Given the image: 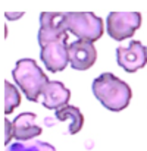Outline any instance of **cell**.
<instances>
[{
	"instance_id": "1",
	"label": "cell",
	"mask_w": 147,
	"mask_h": 151,
	"mask_svg": "<svg viewBox=\"0 0 147 151\" xmlns=\"http://www.w3.org/2000/svg\"><path fill=\"white\" fill-rule=\"evenodd\" d=\"M91 90L94 97L110 111L124 110L133 97L130 85L109 72L101 73L93 81Z\"/></svg>"
},
{
	"instance_id": "2",
	"label": "cell",
	"mask_w": 147,
	"mask_h": 151,
	"mask_svg": "<svg viewBox=\"0 0 147 151\" xmlns=\"http://www.w3.org/2000/svg\"><path fill=\"white\" fill-rule=\"evenodd\" d=\"M12 76L15 84L19 87V90L30 101L38 100L44 87L49 84V78L37 65V62L33 59L18 60L15 69L12 70Z\"/></svg>"
},
{
	"instance_id": "3",
	"label": "cell",
	"mask_w": 147,
	"mask_h": 151,
	"mask_svg": "<svg viewBox=\"0 0 147 151\" xmlns=\"http://www.w3.org/2000/svg\"><path fill=\"white\" fill-rule=\"evenodd\" d=\"M66 29L78 40L94 43L103 35V21L91 12H66Z\"/></svg>"
},
{
	"instance_id": "4",
	"label": "cell",
	"mask_w": 147,
	"mask_h": 151,
	"mask_svg": "<svg viewBox=\"0 0 147 151\" xmlns=\"http://www.w3.org/2000/svg\"><path fill=\"white\" fill-rule=\"evenodd\" d=\"M107 34L116 40L122 41L134 35V32L141 25V15L138 12H110L107 16Z\"/></svg>"
},
{
	"instance_id": "5",
	"label": "cell",
	"mask_w": 147,
	"mask_h": 151,
	"mask_svg": "<svg viewBox=\"0 0 147 151\" xmlns=\"http://www.w3.org/2000/svg\"><path fill=\"white\" fill-rule=\"evenodd\" d=\"M63 37H68L66 12H43L40 15V29H38L40 47Z\"/></svg>"
},
{
	"instance_id": "6",
	"label": "cell",
	"mask_w": 147,
	"mask_h": 151,
	"mask_svg": "<svg viewBox=\"0 0 147 151\" xmlns=\"http://www.w3.org/2000/svg\"><path fill=\"white\" fill-rule=\"evenodd\" d=\"M66 41H68V37H63V38L50 41L47 44L41 46L40 57L50 72H60L68 66L69 63L68 46L69 44H66Z\"/></svg>"
},
{
	"instance_id": "7",
	"label": "cell",
	"mask_w": 147,
	"mask_h": 151,
	"mask_svg": "<svg viewBox=\"0 0 147 151\" xmlns=\"http://www.w3.org/2000/svg\"><path fill=\"white\" fill-rule=\"evenodd\" d=\"M116 62L124 70L130 73L137 72L147 65V47L140 41H131L128 47H118Z\"/></svg>"
},
{
	"instance_id": "8",
	"label": "cell",
	"mask_w": 147,
	"mask_h": 151,
	"mask_svg": "<svg viewBox=\"0 0 147 151\" xmlns=\"http://www.w3.org/2000/svg\"><path fill=\"white\" fill-rule=\"evenodd\" d=\"M68 53H69V63L72 69L77 70H85L90 69L96 59H97V51L93 43L90 41H83L77 40L68 46Z\"/></svg>"
},
{
	"instance_id": "9",
	"label": "cell",
	"mask_w": 147,
	"mask_h": 151,
	"mask_svg": "<svg viewBox=\"0 0 147 151\" xmlns=\"http://www.w3.org/2000/svg\"><path fill=\"white\" fill-rule=\"evenodd\" d=\"M43 106L50 110H59L63 106H68L71 99V91L59 81H49L43 93Z\"/></svg>"
},
{
	"instance_id": "10",
	"label": "cell",
	"mask_w": 147,
	"mask_h": 151,
	"mask_svg": "<svg viewBox=\"0 0 147 151\" xmlns=\"http://www.w3.org/2000/svg\"><path fill=\"white\" fill-rule=\"evenodd\" d=\"M35 114L34 113H21L15 117L13 123V138L19 141H31L34 137H38L41 134V128L35 123Z\"/></svg>"
},
{
	"instance_id": "11",
	"label": "cell",
	"mask_w": 147,
	"mask_h": 151,
	"mask_svg": "<svg viewBox=\"0 0 147 151\" xmlns=\"http://www.w3.org/2000/svg\"><path fill=\"white\" fill-rule=\"evenodd\" d=\"M56 119L63 122V120H69V128H68V134L74 135L77 132L81 131L83 125H84V116L81 113V110L75 106H63L62 109L56 110L54 113Z\"/></svg>"
},
{
	"instance_id": "12",
	"label": "cell",
	"mask_w": 147,
	"mask_h": 151,
	"mask_svg": "<svg viewBox=\"0 0 147 151\" xmlns=\"http://www.w3.org/2000/svg\"><path fill=\"white\" fill-rule=\"evenodd\" d=\"M6 151H56L53 145L43 141H16L13 144H9Z\"/></svg>"
},
{
	"instance_id": "13",
	"label": "cell",
	"mask_w": 147,
	"mask_h": 151,
	"mask_svg": "<svg viewBox=\"0 0 147 151\" xmlns=\"http://www.w3.org/2000/svg\"><path fill=\"white\" fill-rule=\"evenodd\" d=\"M19 103H21V96L16 87L9 81H4V113L6 114L12 113L19 106Z\"/></svg>"
},
{
	"instance_id": "14",
	"label": "cell",
	"mask_w": 147,
	"mask_h": 151,
	"mask_svg": "<svg viewBox=\"0 0 147 151\" xmlns=\"http://www.w3.org/2000/svg\"><path fill=\"white\" fill-rule=\"evenodd\" d=\"M4 144L9 145L10 142V138H13V123L7 119H4Z\"/></svg>"
},
{
	"instance_id": "15",
	"label": "cell",
	"mask_w": 147,
	"mask_h": 151,
	"mask_svg": "<svg viewBox=\"0 0 147 151\" xmlns=\"http://www.w3.org/2000/svg\"><path fill=\"white\" fill-rule=\"evenodd\" d=\"M22 15H24V13H15V15H13V13H9V12L6 13V16H7V18H21Z\"/></svg>"
}]
</instances>
